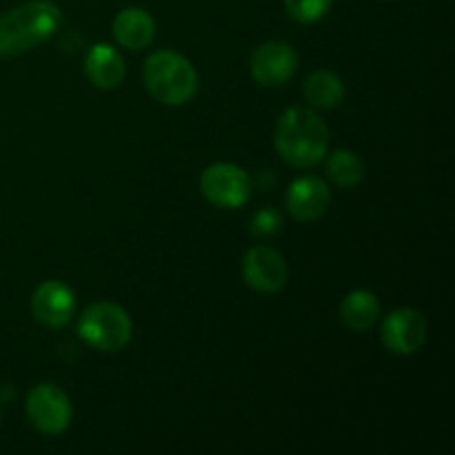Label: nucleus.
Listing matches in <instances>:
<instances>
[{
	"label": "nucleus",
	"mask_w": 455,
	"mask_h": 455,
	"mask_svg": "<svg viewBox=\"0 0 455 455\" xmlns=\"http://www.w3.org/2000/svg\"><path fill=\"white\" fill-rule=\"evenodd\" d=\"M329 129L318 114L305 107H291L275 124V149L293 167H314L324 158Z\"/></svg>",
	"instance_id": "nucleus-1"
},
{
	"label": "nucleus",
	"mask_w": 455,
	"mask_h": 455,
	"mask_svg": "<svg viewBox=\"0 0 455 455\" xmlns=\"http://www.w3.org/2000/svg\"><path fill=\"white\" fill-rule=\"evenodd\" d=\"M62 13L49 0H31L0 16V56H20L56 34Z\"/></svg>",
	"instance_id": "nucleus-2"
},
{
	"label": "nucleus",
	"mask_w": 455,
	"mask_h": 455,
	"mask_svg": "<svg viewBox=\"0 0 455 455\" xmlns=\"http://www.w3.org/2000/svg\"><path fill=\"white\" fill-rule=\"evenodd\" d=\"M142 76L151 96L163 105H185L198 92V74L180 53H154L147 58Z\"/></svg>",
	"instance_id": "nucleus-3"
},
{
	"label": "nucleus",
	"mask_w": 455,
	"mask_h": 455,
	"mask_svg": "<svg viewBox=\"0 0 455 455\" xmlns=\"http://www.w3.org/2000/svg\"><path fill=\"white\" fill-rule=\"evenodd\" d=\"M80 338L98 351H120L132 338V318L114 302H98L84 309L80 320Z\"/></svg>",
	"instance_id": "nucleus-4"
},
{
	"label": "nucleus",
	"mask_w": 455,
	"mask_h": 455,
	"mask_svg": "<svg viewBox=\"0 0 455 455\" xmlns=\"http://www.w3.org/2000/svg\"><path fill=\"white\" fill-rule=\"evenodd\" d=\"M204 198L222 209H238L251 198V178L247 172L231 163H218L204 169L200 178Z\"/></svg>",
	"instance_id": "nucleus-5"
},
{
	"label": "nucleus",
	"mask_w": 455,
	"mask_h": 455,
	"mask_svg": "<svg viewBox=\"0 0 455 455\" xmlns=\"http://www.w3.org/2000/svg\"><path fill=\"white\" fill-rule=\"evenodd\" d=\"M27 418L44 435H60L71 422V403L56 385H38L27 395Z\"/></svg>",
	"instance_id": "nucleus-6"
},
{
	"label": "nucleus",
	"mask_w": 455,
	"mask_h": 455,
	"mask_svg": "<svg viewBox=\"0 0 455 455\" xmlns=\"http://www.w3.org/2000/svg\"><path fill=\"white\" fill-rule=\"evenodd\" d=\"M244 283L260 293H278L287 284L289 269L284 258L271 247L249 249L243 260Z\"/></svg>",
	"instance_id": "nucleus-7"
},
{
	"label": "nucleus",
	"mask_w": 455,
	"mask_h": 455,
	"mask_svg": "<svg viewBox=\"0 0 455 455\" xmlns=\"http://www.w3.org/2000/svg\"><path fill=\"white\" fill-rule=\"evenodd\" d=\"M427 338V323L420 311L416 309H395L387 315L382 324V342L391 354L409 355L416 354Z\"/></svg>",
	"instance_id": "nucleus-8"
},
{
	"label": "nucleus",
	"mask_w": 455,
	"mask_h": 455,
	"mask_svg": "<svg viewBox=\"0 0 455 455\" xmlns=\"http://www.w3.org/2000/svg\"><path fill=\"white\" fill-rule=\"evenodd\" d=\"M76 311V296L67 284L47 280L36 289L31 298V314L43 327L60 329L71 320Z\"/></svg>",
	"instance_id": "nucleus-9"
},
{
	"label": "nucleus",
	"mask_w": 455,
	"mask_h": 455,
	"mask_svg": "<svg viewBox=\"0 0 455 455\" xmlns=\"http://www.w3.org/2000/svg\"><path fill=\"white\" fill-rule=\"evenodd\" d=\"M298 67V53L287 43H267L253 52L251 76L265 87L284 84Z\"/></svg>",
	"instance_id": "nucleus-10"
},
{
	"label": "nucleus",
	"mask_w": 455,
	"mask_h": 455,
	"mask_svg": "<svg viewBox=\"0 0 455 455\" xmlns=\"http://www.w3.org/2000/svg\"><path fill=\"white\" fill-rule=\"evenodd\" d=\"M329 203H331L329 187L315 176H307L296 180L287 194L289 213H291L298 222L318 220V218L324 216V212L329 209Z\"/></svg>",
	"instance_id": "nucleus-11"
},
{
	"label": "nucleus",
	"mask_w": 455,
	"mask_h": 455,
	"mask_svg": "<svg viewBox=\"0 0 455 455\" xmlns=\"http://www.w3.org/2000/svg\"><path fill=\"white\" fill-rule=\"evenodd\" d=\"M84 74L93 87L116 89L124 78L123 56L111 44H93L84 58Z\"/></svg>",
	"instance_id": "nucleus-12"
},
{
	"label": "nucleus",
	"mask_w": 455,
	"mask_h": 455,
	"mask_svg": "<svg viewBox=\"0 0 455 455\" xmlns=\"http://www.w3.org/2000/svg\"><path fill=\"white\" fill-rule=\"evenodd\" d=\"M114 36L123 47L145 49L156 36V22L145 9L127 7L116 16Z\"/></svg>",
	"instance_id": "nucleus-13"
},
{
	"label": "nucleus",
	"mask_w": 455,
	"mask_h": 455,
	"mask_svg": "<svg viewBox=\"0 0 455 455\" xmlns=\"http://www.w3.org/2000/svg\"><path fill=\"white\" fill-rule=\"evenodd\" d=\"M380 318V302L371 291H351L340 305V320L351 331H367Z\"/></svg>",
	"instance_id": "nucleus-14"
},
{
	"label": "nucleus",
	"mask_w": 455,
	"mask_h": 455,
	"mask_svg": "<svg viewBox=\"0 0 455 455\" xmlns=\"http://www.w3.org/2000/svg\"><path fill=\"white\" fill-rule=\"evenodd\" d=\"M305 98L318 109H333L345 98V84L331 71H315L307 78Z\"/></svg>",
	"instance_id": "nucleus-15"
},
{
	"label": "nucleus",
	"mask_w": 455,
	"mask_h": 455,
	"mask_svg": "<svg viewBox=\"0 0 455 455\" xmlns=\"http://www.w3.org/2000/svg\"><path fill=\"white\" fill-rule=\"evenodd\" d=\"M327 173L338 187H342V189H351V187L363 182L364 164L354 151L338 149L333 151L331 158L327 160Z\"/></svg>",
	"instance_id": "nucleus-16"
},
{
	"label": "nucleus",
	"mask_w": 455,
	"mask_h": 455,
	"mask_svg": "<svg viewBox=\"0 0 455 455\" xmlns=\"http://www.w3.org/2000/svg\"><path fill=\"white\" fill-rule=\"evenodd\" d=\"M333 0H287V12L298 22H318L331 9Z\"/></svg>",
	"instance_id": "nucleus-17"
},
{
	"label": "nucleus",
	"mask_w": 455,
	"mask_h": 455,
	"mask_svg": "<svg viewBox=\"0 0 455 455\" xmlns=\"http://www.w3.org/2000/svg\"><path fill=\"white\" fill-rule=\"evenodd\" d=\"M280 222H283V218H280L278 212H274V209H262V212H258L251 220L253 235L275 234V231L280 229Z\"/></svg>",
	"instance_id": "nucleus-18"
}]
</instances>
